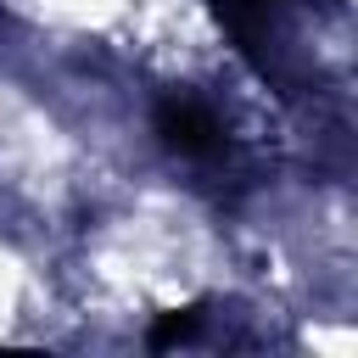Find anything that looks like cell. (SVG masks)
Listing matches in <instances>:
<instances>
[{
    "label": "cell",
    "mask_w": 358,
    "mask_h": 358,
    "mask_svg": "<svg viewBox=\"0 0 358 358\" xmlns=\"http://www.w3.org/2000/svg\"><path fill=\"white\" fill-rule=\"evenodd\" d=\"M213 6V17L241 39V50L263 67V28H268V11L280 6V0H207Z\"/></svg>",
    "instance_id": "cell-2"
},
{
    "label": "cell",
    "mask_w": 358,
    "mask_h": 358,
    "mask_svg": "<svg viewBox=\"0 0 358 358\" xmlns=\"http://www.w3.org/2000/svg\"><path fill=\"white\" fill-rule=\"evenodd\" d=\"M201 319H207V302H190V308H173V313H162L157 324H151V347L162 352V347H173V341H190L196 330H201Z\"/></svg>",
    "instance_id": "cell-3"
},
{
    "label": "cell",
    "mask_w": 358,
    "mask_h": 358,
    "mask_svg": "<svg viewBox=\"0 0 358 358\" xmlns=\"http://www.w3.org/2000/svg\"><path fill=\"white\" fill-rule=\"evenodd\" d=\"M157 134H162L168 151H179V157H190V162H213V157L229 151V134H224L218 112H213L207 101L185 95V90H173V95L157 101Z\"/></svg>",
    "instance_id": "cell-1"
}]
</instances>
